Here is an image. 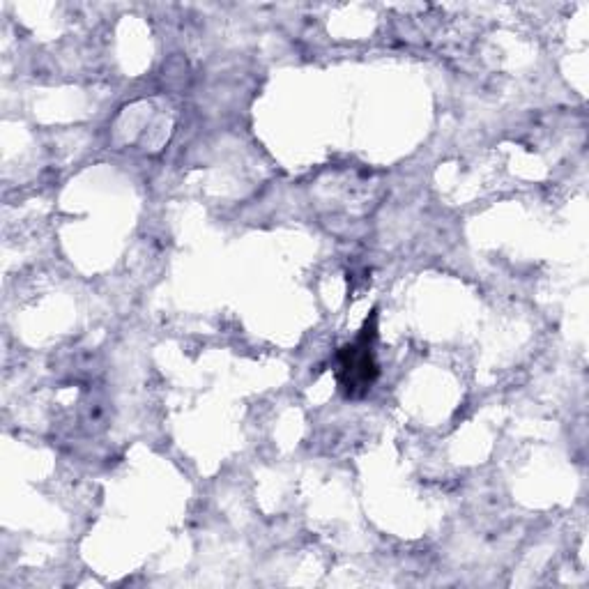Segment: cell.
Instances as JSON below:
<instances>
[{"label":"cell","mask_w":589,"mask_h":589,"mask_svg":"<svg viewBox=\"0 0 589 589\" xmlns=\"http://www.w3.org/2000/svg\"><path fill=\"white\" fill-rule=\"evenodd\" d=\"M366 339H369V334H364V339L357 346H348L346 353H343V371L348 373V392H355L357 385L366 389L371 385L373 376H376V364H373V353Z\"/></svg>","instance_id":"obj_1"}]
</instances>
